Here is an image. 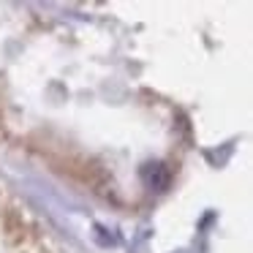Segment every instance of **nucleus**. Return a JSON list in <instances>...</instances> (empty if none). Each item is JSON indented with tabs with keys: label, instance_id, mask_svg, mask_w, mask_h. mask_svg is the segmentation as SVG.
Here are the masks:
<instances>
[{
	"label": "nucleus",
	"instance_id": "f257e3e1",
	"mask_svg": "<svg viewBox=\"0 0 253 253\" xmlns=\"http://www.w3.org/2000/svg\"><path fill=\"white\" fill-rule=\"evenodd\" d=\"M142 180L147 188H155V191H164L169 185V169L164 164H147L142 169Z\"/></svg>",
	"mask_w": 253,
	"mask_h": 253
}]
</instances>
